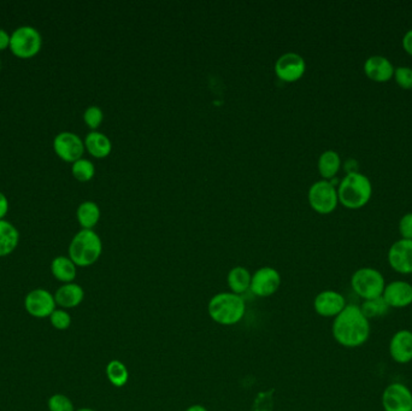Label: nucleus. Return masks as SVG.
<instances>
[{
	"label": "nucleus",
	"mask_w": 412,
	"mask_h": 411,
	"mask_svg": "<svg viewBox=\"0 0 412 411\" xmlns=\"http://www.w3.org/2000/svg\"><path fill=\"white\" fill-rule=\"evenodd\" d=\"M10 46V35L4 29H0V51H4Z\"/></svg>",
	"instance_id": "c9c22d12"
},
{
	"label": "nucleus",
	"mask_w": 412,
	"mask_h": 411,
	"mask_svg": "<svg viewBox=\"0 0 412 411\" xmlns=\"http://www.w3.org/2000/svg\"><path fill=\"white\" fill-rule=\"evenodd\" d=\"M382 298L391 309L408 308L412 304V285L408 281H392L386 284Z\"/></svg>",
	"instance_id": "2eb2a0df"
},
{
	"label": "nucleus",
	"mask_w": 412,
	"mask_h": 411,
	"mask_svg": "<svg viewBox=\"0 0 412 411\" xmlns=\"http://www.w3.org/2000/svg\"><path fill=\"white\" fill-rule=\"evenodd\" d=\"M273 391L261 392L253 402V411H273Z\"/></svg>",
	"instance_id": "2f4dec72"
},
{
	"label": "nucleus",
	"mask_w": 412,
	"mask_h": 411,
	"mask_svg": "<svg viewBox=\"0 0 412 411\" xmlns=\"http://www.w3.org/2000/svg\"><path fill=\"white\" fill-rule=\"evenodd\" d=\"M317 167L323 180L329 181L334 179L341 168V158L339 154L334 150L324 151L322 155L319 156Z\"/></svg>",
	"instance_id": "5701e85b"
},
{
	"label": "nucleus",
	"mask_w": 412,
	"mask_h": 411,
	"mask_svg": "<svg viewBox=\"0 0 412 411\" xmlns=\"http://www.w3.org/2000/svg\"><path fill=\"white\" fill-rule=\"evenodd\" d=\"M0 66H1V63H0Z\"/></svg>",
	"instance_id": "58836bf2"
},
{
	"label": "nucleus",
	"mask_w": 412,
	"mask_h": 411,
	"mask_svg": "<svg viewBox=\"0 0 412 411\" xmlns=\"http://www.w3.org/2000/svg\"><path fill=\"white\" fill-rule=\"evenodd\" d=\"M47 407L49 411H76L71 399L61 393L49 397Z\"/></svg>",
	"instance_id": "cd10ccee"
},
{
	"label": "nucleus",
	"mask_w": 412,
	"mask_h": 411,
	"mask_svg": "<svg viewBox=\"0 0 412 411\" xmlns=\"http://www.w3.org/2000/svg\"><path fill=\"white\" fill-rule=\"evenodd\" d=\"M370 321L362 313L360 306L355 304H347L331 325L335 342L346 349L363 346L370 338Z\"/></svg>",
	"instance_id": "f257e3e1"
},
{
	"label": "nucleus",
	"mask_w": 412,
	"mask_h": 411,
	"mask_svg": "<svg viewBox=\"0 0 412 411\" xmlns=\"http://www.w3.org/2000/svg\"><path fill=\"white\" fill-rule=\"evenodd\" d=\"M54 150L59 158L68 163H73L82 158L85 152V141L75 133L61 132L54 139Z\"/></svg>",
	"instance_id": "1a4fd4ad"
},
{
	"label": "nucleus",
	"mask_w": 412,
	"mask_h": 411,
	"mask_svg": "<svg viewBox=\"0 0 412 411\" xmlns=\"http://www.w3.org/2000/svg\"><path fill=\"white\" fill-rule=\"evenodd\" d=\"M351 287L360 299L369 301L382 297L386 287V280L382 273L377 269L364 267L355 270L352 275Z\"/></svg>",
	"instance_id": "39448f33"
},
{
	"label": "nucleus",
	"mask_w": 412,
	"mask_h": 411,
	"mask_svg": "<svg viewBox=\"0 0 412 411\" xmlns=\"http://www.w3.org/2000/svg\"><path fill=\"white\" fill-rule=\"evenodd\" d=\"M49 322L54 330H66L71 326V316L70 313L64 309H56L49 316Z\"/></svg>",
	"instance_id": "c85d7f7f"
},
{
	"label": "nucleus",
	"mask_w": 412,
	"mask_h": 411,
	"mask_svg": "<svg viewBox=\"0 0 412 411\" xmlns=\"http://www.w3.org/2000/svg\"><path fill=\"white\" fill-rule=\"evenodd\" d=\"M71 174L80 183H88L95 175V168L90 159H78L73 163Z\"/></svg>",
	"instance_id": "bb28decb"
},
{
	"label": "nucleus",
	"mask_w": 412,
	"mask_h": 411,
	"mask_svg": "<svg viewBox=\"0 0 412 411\" xmlns=\"http://www.w3.org/2000/svg\"><path fill=\"white\" fill-rule=\"evenodd\" d=\"M275 74L285 82H295L305 74V59L295 52H286L281 54L275 63Z\"/></svg>",
	"instance_id": "f8f14e48"
},
{
	"label": "nucleus",
	"mask_w": 412,
	"mask_h": 411,
	"mask_svg": "<svg viewBox=\"0 0 412 411\" xmlns=\"http://www.w3.org/2000/svg\"><path fill=\"white\" fill-rule=\"evenodd\" d=\"M388 263L398 274H412V241L399 239L388 250Z\"/></svg>",
	"instance_id": "4468645a"
},
{
	"label": "nucleus",
	"mask_w": 412,
	"mask_h": 411,
	"mask_svg": "<svg viewBox=\"0 0 412 411\" xmlns=\"http://www.w3.org/2000/svg\"><path fill=\"white\" fill-rule=\"evenodd\" d=\"M251 280H252V274L249 273V269L241 265L230 269L227 277L230 292L239 296L249 291L251 287Z\"/></svg>",
	"instance_id": "4be33fe9"
},
{
	"label": "nucleus",
	"mask_w": 412,
	"mask_h": 411,
	"mask_svg": "<svg viewBox=\"0 0 412 411\" xmlns=\"http://www.w3.org/2000/svg\"><path fill=\"white\" fill-rule=\"evenodd\" d=\"M208 313L220 326H234L245 316V301L233 292H220L208 301Z\"/></svg>",
	"instance_id": "f03ea898"
},
{
	"label": "nucleus",
	"mask_w": 412,
	"mask_h": 411,
	"mask_svg": "<svg viewBox=\"0 0 412 411\" xmlns=\"http://www.w3.org/2000/svg\"><path fill=\"white\" fill-rule=\"evenodd\" d=\"M392 62L384 56H372L364 63V73L375 82H387L394 76Z\"/></svg>",
	"instance_id": "f3484780"
},
{
	"label": "nucleus",
	"mask_w": 412,
	"mask_h": 411,
	"mask_svg": "<svg viewBox=\"0 0 412 411\" xmlns=\"http://www.w3.org/2000/svg\"><path fill=\"white\" fill-rule=\"evenodd\" d=\"M25 309L32 318H47L57 309V304L47 289H37L25 296Z\"/></svg>",
	"instance_id": "9d476101"
},
{
	"label": "nucleus",
	"mask_w": 412,
	"mask_h": 411,
	"mask_svg": "<svg viewBox=\"0 0 412 411\" xmlns=\"http://www.w3.org/2000/svg\"><path fill=\"white\" fill-rule=\"evenodd\" d=\"M76 411H95L93 409H90V407H81V409H78Z\"/></svg>",
	"instance_id": "4c0bfd02"
},
{
	"label": "nucleus",
	"mask_w": 412,
	"mask_h": 411,
	"mask_svg": "<svg viewBox=\"0 0 412 411\" xmlns=\"http://www.w3.org/2000/svg\"><path fill=\"white\" fill-rule=\"evenodd\" d=\"M184 411H208L204 405L201 404H193L191 407H188Z\"/></svg>",
	"instance_id": "e433bc0d"
},
{
	"label": "nucleus",
	"mask_w": 412,
	"mask_h": 411,
	"mask_svg": "<svg viewBox=\"0 0 412 411\" xmlns=\"http://www.w3.org/2000/svg\"><path fill=\"white\" fill-rule=\"evenodd\" d=\"M381 404L384 411H412L411 390L404 383H389L382 393Z\"/></svg>",
	"instance_id": "9b49d317"
},
{
	"label": "nucleus",
	"mask_w": 412,
	"mask_h": 411,
	"mask_svg": "<svg viewBox=\"0 0 412 411\" xmlns=\"http://www.w3.org/2000/svg\"><path fill=\"white\" fill-rule=\"evenodd\" d=\"M307 199L311 208L321 215L331 214L339 204L338 190L331 181L326 180L312 183L307 193Z\"/></svg>",
	"instance_id": "0eeeda50"
},
{
	"label": "nucleus",
	"mask_w": 412,
	"mask_h": 411,
	"mask_svg": "<svg viewBox=\"0 0 412 411\" xmlns=\"http://www.w3.org/2000/svg\"><path fill=\"white\" fill-rule=\"evenodd\" d=\"M51 273L56 280L61 281L63 284H70L76 279L78 267L69 257L58 256L51 263Z\"/></svg>",
	"instance_id": "412c9836"
},
{
	"label": "nucleus",
	"mask_w": 412,
	"mask_h": 411,
	"mask_svg": "<svg viewBox=\"0 0 412 411\" xmlns=\"http://www.w3.org/2000/svg\"><path fill=\"white\" fill-rule=\"evenodd\" d=\"M360 310L362 313L365 315V318L370 321L372 318H382L386 316L391 308L387 306V303L384 301V298L379 297L375 299H369V301H363Z\"/></svg>",
	"instance_id": "a878e982"
},
{
	"label": "nucleus",
	"mask_w": 412,
	"mask_h": 411,
	"mask_svg": "<svg viewBox=\"0 0 412 411\" xmlns=\"http://www.w3.org/2000/svg\"><path fill=\"white\" fill-rule=\"evenodd\" d=\"M346 306V298L333 289L322 291L314 297V309L321 318H335Z\"/></svg>",
	"instance_id": "ddd939ff"
},
{
	"label": "nucleus",
	"mask_w": 412,
	"mask_h": 411,
	"mask_svg": "<svg viewBox=\"0 0 412 411\" xmlns=\"http://www.w3.org/2000/svg\"><path fill=\"white\" fill-rule=\"evenodd\" d=\"M54 296L56 304L61 309H73L78 308L85 299V291L78 284L70 282L61 285Z\"/></svg>",
	"instance_id": "a211bd4d"
},
{
	"label": "nucleus",
	"mask_w": 412,
	"mask_h": 411,
	"mask_svg": "<svg viewBox=\"0 0 412 411\" xmlns=\"http://www.w3.org/2000/svg\"><path fill=\"white\" fill-rule=\"evenodd\" d=\"M399 233L401 239L412 241V212L405 214L399 221Z\"/></svg>",
	"instance_id": "473e14b6"
},
{
	"label": "nucleus",
	"mask_w": 412,
	"mask_h": 411,
	"mask_svg": "<svg viewBox=\"0 0 412 411\" xmlns=\"http://www.w3.org/2000/svg\"><path fill=\"white\" fill-rule=\"evenodd\" d=\"M102 243L93 229H81L73 236L69 245V258L76 267L86 268L98 262L102 256Z\"/></svg>",
	"instance_id": "20e7f679"
},
{
	"label": "nucleus",
	"mask_w": 412,
	"mask_h": 411,
	"mask_svg": "<svg viewBox=\"0 0 412 411\" xmlns=\"http://www.w3.org/2000/svg\"><path fill=\"white\" fill-rule=\"evenodd\" d=\"M102 120H104V112L99 106H90V108H87L85 114H83V121L93 131L99 128V126L102 123Z\"/></svg>",
	"instance_id": "c756f323"
},
{
	"label": "nucleus",
	"mask_w": 412,
	"mask_h": 411,
	"mask_svg": "<svg viewBox=\"0 0 412 411\" xmlns=\"http://www.w3.org/2000/svg\"><path fill=\"white\" fill-rule=\"evenodd\" d=\"M85 149L95 158H107L112 150V144L104 133L93 131L88 133L85 139Z\"/></svg>",
	"instance_id": "6ab92c4d"
},
{
	"label": "nucleus",
	"mask_w": 412,
	"mask_h": 411,
	"mask_svg": "<svg viewBox=\"0 0 412 411\" xmlns=\"http://www.w3.org/2000/svg\"><path fill=\"white\" fill-rule=\"evenodd\" d=\"M8 212V200L4 193L0 192V220H3Z\"/></svg>",
	"instance_id": "72a5a7b5"
},
{
	"label": "nucleus",
	"mask_w": 412,
	"mask_h": 411,
	"mask_svg": "<svg viewBox=\"0 0 412 411\" xmlns=\"http://www.w3.org/2000/svg\"><path fill=\"white\" fill-rule=\"evenodd\" d=\"M339 203L345 208L360 209L365 207L372 198V186L367 176L357 173H350L338 185Z\"/></svg>",
	"instance_id": "7ed1b4c3"
},
{
	"label": "nucleus",
	"mask_w": 412,
	"mask_h": 411,
	"mask_svg": "<svg viewBox=\"0 0 412 411\" xmlns=\"http://www.w3.org/2000/svg\"><path fill=\"white\" fill-rule=\"evenodd\" d=\"M42 37L37 29L30 25H22L10 35V46L13 54L20 59H29L40 52Z\"/></svg>",
	"instance_id": "423d86ee"
},
{
	"label": "nucleus",
	"mask_w": 412,
	"mask_h": 411,
	"mask_svg": "<svg viewBox=\"0 0 412 411\" xmlns=\"http://www.w3.org/2000/svg\"><path fill=\"white\" fill-rule=\"evenodd\" d=\"M403 47L410 56H412V29L405 33L403 37Z\"/></svg>",
	"instance_id": "f704fd0d"
},
{
	"label": "nucleus",
	"mask_w": 412,
	"mask_h": 411,
	"mask_svg": "<svg viewBox=\"0 0 412 411\" xmlns=\"http://www.w3.org/2000/svg\"><path fill=\"white\" fill-rule=\"evenodd\" d=\"M20 233L8 221L0 220V257H6L16 250Z\"/></svg>",
	"instance_id": "aec40b11"
},
{
	"label": "nucleus",
	"mask_w": 412,
	"mask_h": 411,
	"mask_svg": "<svg viewBox=\"0 0 412 411\" xmlns=\"http://www.w3.org/2000/svg\"><path fill=\"white\" fill-rule=\"evenodd\" d=\"M105 373H107V380L110 381L112 386L121 388L126 386L129 381V371L126 364L119 359H112L107 363Z\"/></svg>",
	"instance_id": "393cba45"
},
{
	"label": "nucleus",
	"mask_w": 412,
	"mask_h": 411,
	"mask_svg": "<svg viewBox=\"0 0 412 411\" xmlns=\"http://www.w3.org/2000/svg\"><path fill=\"white\" fill-rule=\"evenodd\" d=\"M396 82L403 90H412V69L408 66H398L394 70Z\"/></svg>",
	"instance_id": "7c9ffc66"
},
{
	"label": "nucleus",
	"mask_w": 412,
	"mask_h": 411,
	"mask_svg": "<svg viewBox=\"0 0 412 411\" xmlns=\"http://www.w3.org/2000/svg\"><path fill=\"white\" fill-rule=\"evenodd\" d=\"M281 286V275L273 267H261L252 274L251 292L259 298L271 297Z\"/></svg>",
	"instance_id": "6e6552de"
},
{
	"label": "nucleus",
	"mask_w": 412,
	"mask_h": 411,
	"mask_svg": "<svg viewBox=\"0 0 412 411\" xmlns=\"http://www.w3.org/2000/svg\"><path fill=\"white\" fill-rule=\"evenodd\" d=\"M389 356L398 364H408L412 361V332L410 330H400L394 333L389 346Z\"/></svg>",
	"instance_id": "dca6fc26"
},
{
	"label": "nucleus",
	"mask_w": 412,
	"mask_h": 411,
	"mask_svg": "<svg viewBox=\"0 0 412 411\" xmlns=\"http://www.w3.org/2000/svg\"><path fill=\"white\" fill-rule=\"evenodd\" d=\"M76 217L82 229H93L100 220V209L97 203L87 200L78 205Z\"/></svg>",
	"instance_id": "b1692460"
}]
</instances>
